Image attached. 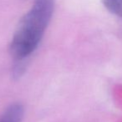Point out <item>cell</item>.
I'll return each mask as SVG.
<instances>
[{"label": "cell", "mask_w": 122, "mask_h": 122, "mask_svg": "<svg viewBox=\"0 0 122 122\" xmlns=\"http://www.w3.org/2000/svg\"><path fill=\"white\" fill-rule=\"evenodd\" d=\"M54 0H35L22 18L9 45L12 56L18 61L29 57L38 48L52 18Z\"/></svg>", "instance_id": "obj_1"}, {"label": "cell", "mask_w": 122, "mask_h": 122, "mask_svg": "<svg viewBox=\"0 0 122 122\" xmlns=\"http://www.w3.org/2000/svg\"><path fill=\"white\" fill-rule=\"evenodd\" d=\"M24 107L20 104H13L0 116V122H22L24 118Z\"/></svg>", "instance_id": "obj_2"}, {"label": "cell", "mask_w": 122, "mask_h": 122, "mask_svg": "<svg viewBox=\"0 0 122 122\" xmlns=\"http://www.w3.org/2000/svg\"><path fill=\"white\" fill-rule=\"evenodd\" d=\"M103 4L110 12L122 17V0H103Z\"/></svg>", "instance_id": "obj_3"}]
</instances>
